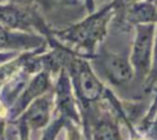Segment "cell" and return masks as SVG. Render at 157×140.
<instances>
[{
	"label": "cell",
	"instance_id": "obj_2",
	"mask_svg": "<svg viewBox=\"0 0 157 140\" xmlns=\"http://www.w3.org/2000/svg\"><path fill=\"white\" fill-rule=\"evenodd\" d=\"M104 70L108 79L114 84L129 81L132 76L131 65L120 56H109L104 61Z\"/></svg>",
	"mask_w": 157,
	"mask_h": 140
},
{
	"label": "cell",
	"instance_id": "obj_5",
	"mask_svg": "<svg viewBox=\"0 0 157 140\" xmlns=\"http://www.w3.org/2000/svg\"><path fill=\"white\" fill-rule=\"evenodd\" d=\"M47 84H48V81H47V77H45L44 75H40V76H38L36 80H33V82L29 85V87H28L27 91L25 92L22 99L20 101V106H21V107L26 106V104L33 98V96H37L38 93H40V92L45 88Z\"/></svg>",
	"mask_w": 157,
	"mask_h": 140
},
{
	"label": "cell",
	"instance_id": "obj_3",
	"mask_svg": "<svg viewBox=\"0 0 157 140\" xmlns=\"http://www.w3.org/2000/svg\"><path fill=\"white\" fill-rule=\"evenodd\" d=\"M78 86L82 96L88 101L96 99L102 92V85L85 64L80 65L78 69Z\"/></svg>",
	"mask_w": 157,
	"mask_h": 140
},
{
	"label": "cell",
	"instance_id": "obj_4",
	"mask_svg": "<svg viewBox=\"0 0 157 140\" xmlns=\"http://www.w3.org/2000/svg\"><path fill=\"white\" fill-rule=\"evenodd\" d=\"M49 101L47 98H39L32 103L26 113L27 122L33 128L43 126L49 119Z\"/></svg>",
	"mask_w": 157,
	"mask_h": 140
},
{
	"label": "cell",
	"instance_id": "obj_1",
	"mask_svg": "<svg viewBox=\"0 0 157 140\" xmlns=\"http://www.w3.org/2000/svg\"><path fill=\"white\" fill-rule=\"evenodd\" d=\"M151 47H152V28L140 27L131 56L134 68L139 75L147 72L150 68Z\"/></svg>",
	"mask_w": 157,
	"mask_h": 140
},
{
	"label": "cell",
	"instance_id": "obj_6",
	"mask_svg": "<svg viewBox=\"0 0 157 140\" xmlns=\"http://www.w3.org/2000/svg\"><path fill=\"white\" fill-rule=\"evenodd\" d=\"M96 140H119L117 129L110 123H101L94 131Z\"/></svg>",
	"mask_w": 157,
	"mask_h": 140
}]
</instances>
